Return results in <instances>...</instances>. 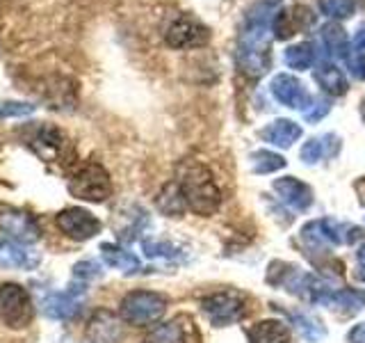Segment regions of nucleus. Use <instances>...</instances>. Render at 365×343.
<instances>
[{
    "label": "nucleus",
    "instance_id": "obj_1",
    "mask_svg": "<svg viewBox=\"0 0 365 343\" xmlns=\"http://www.w3.org/2000/svg\"><path fill=\"white\" fill-rule=\"evenodd\" d=\"M176 183L185 204L197 215H215L222 206V192L215 183L212 172L199 160H180L176 167Z\"/></svg>",
    "mask_w": 365,
    "mask_h": 343
},
{
    "label": "nucleus",
    "instance_id": "obj_2",
    "mask_svg": "<svg viewBox=\"0 0 365 343\" xmlns=\"http://www.w3.org/2000/svg\"><path fill=\"white\" fill-rule=\"evenodd\" d=\"M269 16L260 7V14H251L247 19V28L240 37V69L247 76H262L269 64V44H267V30H269Z\"/></svg>",
    "mask_w": 365,
    "mask_h": 343
},
{
    "label": "nucleus",
    "instance_id": "obj_3",
    "mask_svg": "<svg viewBox=\"0 0 365 343\" xmlns=\"http://www.w3.org/2000/svg\"><path fill=\"white\" fill-rule=\"evenodd\" d=\"M23 140L37 154L43 163L51 165H68L73 163L76 149L68 142V137L53 124H32L23 131Z\"/></svg>",
    "mask_w": 365,
    "mask_h": 343
},
{
    "label": "nucleus",
    "instance_id": "obj_4",
    "mask_svg": "<svg viewBox=\"0 0 365 343\" xmlns=\"http://www.w3.org/2000/svg\"><path fill=\"white\" fill-rule=\"evenodd\" d=\"M363 238V229L356 224H342L331 217L311 220L302 229V240L308 249H324L331 245H354Z\"/></svg>",
    "mask_w": 365,
    "mask_h": 343
},
{
    "label": "nucleus",
    "instance_id": "obj_5",
    "mask_svg": "<svg viewBox=\"0 0 365 343\" xmlns=\"http://www.w3.org/2000/svg\"><path fill=\"white\" fill-rule=\"evenodd\" d=\"M167 312V297L155 291H133L121 300L119 316L128 325H153Z\"/></svg>",
    "mask_w": 365,
    "mask_h": 343
},
{
    "label": "nucleus",
    "instance_id": "obj_6",
    "mask_svg": "<svg viewBox=\"0 0 365 343\" xmlns=\"http://www.w3.org/2000/svg\"><path fill=\"white\" fill-rule=\"evenodd\" d=\"M68 192L83 202L103 204L112 194V179L103 165L85 163L68 179Z\"/></svg>",
    "mask_w": 365,
    "mask_h": 343
},
{
    "label": "nucleus",
    "instance_id": "obj_7",
    "mask_svg": "<svg viewBox=\"0 0 365 343\" xmlns=\"http://www.w3.org/2000/svg\"><path fill=\"white\" fill-rule=\"evenodd\" d=\"M34 304L30 293L21 284L5 282L0 284V318L11 329H26L32 323Z\"/></svg>",
    "mask_w": 365,
    "mask_h": 343
},
{
    "label": "nucleus",
    "instance_id": "obj_8",
    "mask_svg": "<svg viewBox=\"0 0 365 343\" xmlns=\"http://www.w3.org/2000/svg\"><path fill=\"white\" fill-rule=\"evenodd\" d=\"M201 312L215 327L235 325L245 316V295L237 291H217L203 297Z\"/></svg>",
    "mask_w": 365,
    "mask_h": 343
},
{
    "label": "nucleus",
    "instance_id": "obj_9",
    "mask_svg": "<svg viewBox=\"0 0 365 343\" xmlns=\"http://www.w3.org/2000/svg\"><path fill=\"white\" fill-rule=\"evenodd\" d=\"M165 39L171 49H197L210 41V30L192 16H178L169 23Z\"/></svg>",
    "mask_w": 365,
    "mask_h": 343
},
{
    "label": "nucleus",
    "instance_id": "obj_10",
    "mask_svg": "<svg viewBox=\"0 0 365 343\" xmlns=\"http://www.w3.org/2000/svg\"><path fill=\"white\" fill-rule=\"evenodd\" d=\"M0 229H3L11 240H19L23 245L37 243L41 238V229H39L37 220H34L30 213L19 211V209L0 211Z\"/></svg>",
    "mask_w": 365,
    "mask_h": 343
},
{
    "label": "nucleus",
    "instance_id": "obj_11",
    "mask_svg": "<svg viewBox=\"0 0 365 343\" xmlns=\"http://www.w3.org/2000/svg\"><path fill=\"white\" fill-rule=\"evenodd\" d=\"M55 222L62 234L73 240H89L101 234V220L85 209H64Z\"/></svg>",
    "mask_w": 365,
    "mask_h": 343
},
{
    "label": "nucleus",
    "instance_id": "obj_12",
    "mask_svg": "<svg viewBox=\"0 0 365 343\" xmlns=\"http://www.w3.org/2000/svg\"><path fill=\"white\" fill-rule=\"evenodd\" d=\"M272 190L277 192L279 202H283L288 209L292 211H308L313 206L315 194L311 190V186L294 177H281L272 183Z\"/></svg>",
    "mask_w": 365,
    "mask_h": 343
},
{
    "label": "nucleus",
    "instance_id": "obj_13",
    "mask_svg": "<svg viewBox=\"0 0 365 343\" xmlns=\"http://www.w3.org/2000/svg\"><path fill=\"white\" fill-rule=\"evenodd\" d=\"M272 94L281 106L302 110V112L308 108V103H311V96H308L304 83H299L294 76H288V74H281L272 80Z\"/></svg>",
    "mask_w": 365,
    "mask_h": 343
},
{
    "label": "nucleus",
    "instance_id": "obj_14",
    "mask_svg": "<svg viewBox=\"0 0 365 343\" xmlns=\"http://www.w3.org/2000/svg\"><path fill=\"white\" fill-rule=\"evenodd\" d=\"M41 263L39 252H32L19 240H0V268L5 270H34Z\"/></svg>",
    "mask_w": 365,
    "mask_h": 343
},
{
    "label": "nucleus",
    "instance_id": "obj_15",
    "mask_svg": "<svg viewBox=\"0 0 365 343\" xmlns=\"http://www.w3.org/2000/svg\"><path fill=\"white\" fill-rule=\"evenodd\" d=\"M80 309H83V291L76 286H71V291L48 295L43 302V314L53 320H68L78 316Z\"/></svg>",
    "mask_w": 365,
    "mask_h": 343
},
{
    "label": "nucleus",
    "instance_id": "obj_16",
    "mask_svg": "<svg viewBox=\"0 0 365 343\" xmlns=\"http://www.w3.org/2000/svg\"><path fill=\"white\" fill-rule=\"evenodd\" d=\"M87 339L91 343H119L121 341V323L112 312L101 309L89 320Z\"/></svg>",
    "mask_w": 365,
    "mask_h": 343
},
{
    "label": "nucleus",
    "instance_id": "obj_17",
    "mask_svg": "<svg viewBox=\"0 0 365 343\" xmlns=\"http://www.w3.org/2000/svg\"><path fill=\"white\" fill-rule=\"evenodd\" d=\"M249 343H292V329L285 320L267 318L247 329Z\"/></svg>",
    "mask_w": 365,
    "mask_h": 343
},
{
    "label": "nucleus",
    "instance_id": "obj_18",
    "mask_svg": "<svg viewBox=\"0 0 365 343\" xmlns=\"http://www.w3.org/2000/svg\"><path fill=\"white\" fill-rule=\"evenodd\" d=\"M302 137V126L290 119H274L260 131V140L272 146L290 149Z\"/></svg>",
    "mask_w": 365,
    "mask_h": 343
},
{
    "label": "nucleus",
    "instance_id": "obj_19",
    "mask_svg": "<svg viewBox=\"0 0 365 343\" xmlns=\"http://www.w3.org/2000/svg\"><path fill=\"white\" fill-rule=\"evenodd\" d=\"M319 304L336 309V312L356 314L361 309H365V291H351V289H342V286H338L336 291L327 293Z\"/></svg>",
    "mask_w": 365,
    "mask_h": 343
},
{
    "label": "nucleus",
    "instance_id": "obj_20",
    "mask_svg": "<svg viewBox=\"0 0 365 343\" xmlns=\"http://www.w3.org/2000/svg\"><path fill=\"white\" fill-rule=\"evenodd\" d=\"M101 257H103V261H106L110 268L121 270L125 274H135L137 270L142 268L140 259H137L133 252H128L121 245H114V243H103L101 245Z\"/></svg>",
    "mask_w": 365,
    "mask_h": 343
},
{
    "label": "nucleus",
    "instance_id": "obj_21",
    "mask_svg": "<svg viewBox=\"0 0 365 343\" xmlns=\"http://www.w3.org/2000/svg\"><path fill=\"white\" fill-rule=\"evenodd\" d=\"M315 80H317L319 87H322L324 91H329V94H334V96L345 94L347 87H349L347 76L342 74V69H338L336 64H331V62L317 64V69H315Z\"/></svg>",
    "mask_w": 365,
    "mask_h": 343
},
{
    "label": "nucleus",
    "instance_id": "obj_22",
    "mask_svg": "<svg viewBox=\"0 0 365 343\" xmlns=\"http://www.w3.org/2000/svg\"><path fill=\"white\" fill-rule=\"evenodd\" d=\"M155 206L160 213H165L169 217H180L182 213L187 211V204H185V197H182V192L178 188L176 181L167 183V186L158 192L155 197Z\"/></svg>",
    "mask_w": 365,
    "mask_h": 343
},
{
    "label": "nucleus",
    "instance_id": "obj_23",
    "mask_svg": "<svg viewBox=\"0 0 365 343\" xmlns=\"http://www.w3.org/2000/svg\"><path fill=\"white\" fill-rule=\"evenodd\" d=\"M322 44L327 46V51L336 57H349L351 41L347 37V32L342 30L338 23H329L322 28Z\"/></svg>",
    "mask_w": 365,
    "mask_h": 343
},
{
    "label": "nucleus",
    "instance_id": "obj_24",
    "mask_svg": "<svg viewBox=\"0 0 365 343\" xmlns=\"http://www.w3.org/2000/svg\"><path fill=\"white\" fill-rule=\"evenodd\" d=\"M142 343H185V327L180 320H167L148 332Z\"/></svg>",
    "mask_w": 365,
    "mask_h": 343
},
{
    "label": "nucleus",
    "instance_id": "obj_25",
    "mask_svg": "<svg viewBox=\"0 0 365 343\" xmlns=\"http://www.w3.org/2000/svg\"><path fill=\"white\" fill-rule=\"evenodd\" d=\"M144 247V254L148 259H163V261H176V259H182V247L169 243V240H144L142 243Z\"/></svg>",
    "mask_w": 365,
    "mask_h": 343
},
{
    "label": "nucleus",
    "instance_id": "obj_26",
    "mask_svg": "<svg viewBox=\"0 0 365 343\" xmlns=\"http://www.w3.org/2000/svg\"><path fill=\"white\" fill-rule=\"evenodd\" d=\"M251 167H254L256 174H272V172H279L285 167V158L267 151V149H260V151L251 154Z\"/></svg>",
    "mask_w": 365,
    "mask_h": 343
},
{
    "label": "nucleus",
    "instance_id": "obj_27",
    "mask_svg": "<svg viewBox=\"0 0 365 343\" xmlns=\"http://www.w3.org/2000/svg\"><path fill=\"white\" fill-rule=\"evenodd\" d=\"M313 62H315V53L308 44H297V46H290V49L285 51V64L297 69V71L311 69Z\"/></svg>",
    "mask_w": 365,
    "mask_h": 343
},
{
    "label": "nucleus",
    "instance_id": "obj_28",
    "mask_svg": "<svg viewBox=\"0 0 365 343\" xmlns=\"http://www.w3.org/2000/svg\"><path fill=\"white\" fill-rule=\"evenodd\" d=\"M331 154H334V146H329L324 142V137H311L308 142H304L302 151H299V156L306 165H315L324 156H331Z\"/></svg>",
    "mask_w": 365,
    "mask_h": 343
},
{
    "label": "nucleus",
    "instance_id": "obj_29",
    "mask_svg": "<svg viewBox=\"0 0 365 343\" xmlns=\"http://www.w3.org/2000/svg\"><path fill=\"white\" fill-rule=\"evenodd\" d=\"M288 318L297 325V329L302 332V337H304V339L317 343L319 339L324 337V327H322V323H319V320L308 318V316H304V314H288Z\"/></svg>",
    "mask_w": 365,
    "mask_h": 343
},
{
    "label": "nucleus",
    "instance_id": "obj_30",
    "mask_svg": "<svg viewBox=\"0 0 365 343\" xmlns=\"http://www.w3.org/2000/svg\"><path fill=\"white\" fill-rule=\"evenodd\" d=\"M101 274H103V270H101V266H98L96 261H80V263H76V266H73V282H78L76 289L85 291L83 286H87L89 282L98 279Z\"/></svg>",
    "mask_w": 365,
    "mask_h": 343
},
{
    "label": "nucleus",
    "instance_id": "obj_31",
    "mask_svg": "<svg viewBox=\"0 0 365 343\" xmlns=\"http://www.w3.org/2000/svg\"><path fill=\"white\" fill-rule=\"evenodd\" d=\"M319 11L334 19H347L354 14V0H319Z\"/></svg>",
    "mask_w": 365,
    "mask_h": 343
},
{
    "label": "nucleus",
    "instance_id": "obj_32",
    "mask_svg": "<svg viewBox=\"0 0 365 343\" xmlns=\"http://www.w3.org/2000/svg\"><path fill=\"white\" fill-rule=\"evenodd\" d=\"M37 110V106L26 101H5L0 103V119H7V117H26V114H32Z\"/></svg>",
    "mask_w": 365,
    "mask_h": 343
},
{
    "label": "nucleus",
    "instance_id": "obj_33",
    "mask_svg": "<svg viewBox=\"0 0 365 343\" xmlns=\"http://www.w3.org/2000/svg\"><path fill=\"white\" fill-rule=\"evenodd\" d=\"M329 110H331V106L327 99H315L308 103V108L304 110V117H306V121H319Z\"/></svg>",
    "mask_w": 365,
    "mask_h": 343
},
{
    "label": "nucleus",
    "instance_id": "obj_34",
    "mask_svg": "<svg viewBox=\"0 0 365 343\" xmlns=\"http://www.w3.org/2000/svg\"><path fill=\"white\" fill-rule=\"evenodd\" d=\"M347 343H365V320L347 332Z\"/></svg>",
    "mask_w": 365,
    "mask_h": 343
},
{
    "label": "nucleus",
    "instance_id": "obj_35",
    "mask_svg": "<svg viewBox=\"0 0 365 343\" xmlns=\"http://www.w3.org/2000/svg\"><path fill=\"white\" fill-rule=\"evenodd\" d=\"M351 49L354 53H363L365 51V26L359 28V32L354 34V39H351Z\"/></svg>",
    "mask_w": 365,
    "mask_h": 343
},
{
    "label": "nucleus",
    "instance_id": "obj_36",
    "mask_svg": "<svg viewBox=\"0 0 365 343\" xmlns=\"http://www.w3.org/2000/svg\"><path fill=\"white\" fill-rule=\"evenodd\" d=\"M354 277L365 284V263H359V268H356V272H354Z\"/></svg>",
    "mask_w": 365,
    "mask_h": 343
},
{
    "label": "nucleus",
    "instance_id": "obj_37",
    "mask_svg": "<svg viewBox=\"0 0 365 343\" xmlns=\"http://www.w3.org/2000/svg\"><path fill=\"white\" fill-rule=\"evenodd\" d=\"M356 261L359 263H365V243L356 249Z\"/></svg>",
    "mask_w": 365,
    "mask_h": 343
},
{
    "label": "nucleus",
    "instance_id": "obj_38",
    "mask_svg": "<svg viewBox=\"0 0 365 343\" xmlns=\"http://www.w3.org/2000/svg\"><path fill=\"white\" fill-rule=\"evenodd\" d=\"M361 114H363V119H365V101H363V106H361Z\"/></svg>",
    "mask_w": 365,
    "mask_h": 343
}]
</instances>
